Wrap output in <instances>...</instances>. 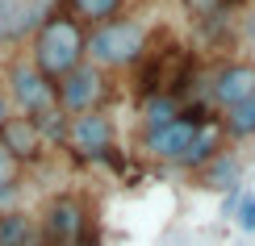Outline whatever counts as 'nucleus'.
<instances>
[{
    "instance_id": "1",
    "label": "nucleus",
    "mask_w": 255,
    "mask_h": 246,
    "mask_svg": "<svg viewBox=\"0 0 255 246\" xmlns=\"http://www.w3.org/2000/svg\"><path fill=\"white\" fill-rule=\"evenodd\" d=\"M84 59H88V34H84V25L67 13H50L34 34V67L50 83H59Z\"/></svg>"
},
{
    "instance_id": "2",
    "label": "nucleus",
    "mask_w": 255,
    "mask_h": 246,
    "mask_svg": "<svg viewBox=\"0 0 255 246\" xmlns=\"http://www.w3.org/2000/svg\"><path fill=\"white\" fill-rule=\"evenodd\" d=\"M146 46H151V34H146L142 21L113 17V21H105V25H92V34H88V63L101 67V71H122V67L142 63Z\"/></svg>"
},
{
    "instance_id": "3",
    "label": "nucleus",
    "mask_w": 255,
    "mask_h": 246,
    "mask_svg": "<svg viewBox=\"0 0 255 246\" xmlns=\"http://www.w3.org/2000/svg\"><path fill=\"white\" fill-rule=\"evenodd\" d=\"M201 113H205V104H184V113H180V117H172L167 125L142 134V151L151 155V159H159V163H172V167H176L180 159H184L188 142H193L197 125L205 121Z\"/></svg>"
},
{
    "instance_id": "4",
    "label": "nucleus",
    "mask_w": 255,
    "mask_h": 246,
    "mask_svg": "<svg viewBox=\"0 0 255 246\" xmlns=\"http://www.w3.org/2000/svg\"><path fill=\"white\" fill-rule=\"evenodd\" d=\"M105 92H109V88H105V71L92 67V63H80L76 71H67V76L55 83V100H59V109L67 113V117H80V113L101 109Z\"/></svg>"
},
{
    "instance_id": "5",
    "label": "nucleus",
    "mask_w": 255,
    "mask_h": 246,
    "mask_svg": "<svg viewBox=\"0 0 255 246\" xmlns=\"http://www.w3.org/2000/svg\"><path fill=\"white\" fill-rule=\"evenodd\" d=\"M67 146L80 159H101L105 151H113V117L105 109L71 117L67 121Z\"/></svg>"
},
{
    "instance_id": "6",
    "label": "nucleus",
    "mask_w": 255,
    "mask_h": 246,
    "mask_svg": "<svg viewBox=\"0 0 255 246\" xmlns=\"http://www.w3.org/2000/svg\"><path fill=\"white\" fill-rule=\"evenodd\" d=\"M8 92H13V100H17L29 117H38V113H46V109H59L55 83L42 76L34 63H17V67L8 71Z\"/></svg>"
},
{
    "instance_id": "7",
    "label": "nucleus",
    "mask_w": 255,
    "mask_h": 246,
    "mask_svg": "<svg viewBox=\"0 0 255 246\" xmlns=\"http://www.w3.org/2000/svg\"><path fill=\"white\" fill-rule=\"evenodd\" d=\"M251 92H255V63L251 59L226 63V67H218L214 80H209V104H214L218 113H226L230 104L247 100Z\"/></svg>"
},
{
    "instance_id": "8",
    "label": "nucleus",
    "mask_w": 255,
    "mask_h": 246,
    "mask_svg": "<svg viewBox=\"0 0 255 246\" xmlns=\"http://www.w3.org/2000/svg\"><path fill=\"white\" fill-rule=\"evenodd\" d=\"M84 230H88V209H84L76 196L50 200V209H46V238H50V246H76V242H84Z\"/></svg>"
},
{
    "instance_id": "9",
    "label": "nucleus",
    "mask_w": 255,
    "mask_h": 246,
    "mask_svg": "<svg viewBox=\"0 0 255 246\" xmlns=\"http://www.w3.org/2000/svg\"><path fill=\"white\" fill-rule=\"evenodd\" d=\"M55 0H0V42H17L38 34V25L50 17Z\"/></svg>"
},
{
    "instance_id": "10",
    "label": "nucleus",
    "mask_w": 255,
    "mask_h": 246,
    "mask_svg": "<svg viewBox=\"0 0 255 246\" xmlns=\"http://www.w3.org/2000/svg\"><path fill=\"white\" fill-rule=\"evenodd\" d=\"M222 142H226V130H222V121H218V117H205V121L197 125V134H193V142H188L184 159H180L176 167H184V171H201L214 155H222Z\"/></svg>"
},
{
    "instance_id": "11",
    "label": "nucleus",
    "mask_w": 255,
    "mask_h": 246,
    "mask_svg": "<svg viewBox=\"0 0 255 246\" xmlns=\"http://www.w3.org/2000/svg\"><path fill=\"white\" fill-rule=\"evenodd\" d=\"M0 146H4L17 163L21 159H38L42 155V134H38L34 117H8V121L0 125Z\"/></svg>"
},
{
    "instance_id": "12",
    "label": "nucleus",
    "mask_w": 255,
    "mask_h": 246,
    "mask_svg": "<svg viewBox=\"0 0 255 246\" xmlns=\"http://www.w3.org/2000/svg\"><path fill=\"white\" fill-rule=\"evenodd\" d=\"M197 175H201V184H205V188H214V192H230V188H239V184H243V163H239V155L222 151V155L209 159V163L201 167Z\"/></svg>"
},
{
    "instance_id": "13",
    "label": "nucleus",
    "mask_w": 255,
    "mask_h": 246,
    "mask_svg": "<svg viewBox=\"0 0 255 246\" xmlns=\"http://www.w3.org/2000/svg\"><path fill=\"white\" fill-rule=\"evenodd\" d=\"M184 113V104H180V96L172 92H155V96H142V109H138V117H142V130H159V125H167L172 117Z\"/></svg>"
},
{
    "instance_id": "14",
    "label": "nucleus",
    "mask_w": 255,
    "mask_h": 246,
    "mask_svg": "<svg viewBox=\"0 0 255 246\" xmlns=\"http://www.w3.org/2000/svg\"><path fill=\"white\" fill-rule=\"evenodd\" d=\"M222 130H226V138H235V142H247V138H255V92L247 96V100L230 104L226 113L218 117Z\"/></svg>"
},
{
    "instance_id": "15",
    "label": "nucleus",
    "mask_w": 255,
    "mask_h": 246,
    "mask_svg": "<svg viewBox=\"0 0 255 246\" xmlns=\"http://www.w3.org/2000/svg\"><path fill=\"white\" fill-rule=\"evenodd\" d=\"M67 17H76L80 25H105L122 13V0H63Z\"/></svg>"
},
{
    "instance_id": "16",
    "label": "nucleus",
    "mask_w": 255,
    "mask_h": 246,
    "mask_svg": "<svg viewBox=\"0 0 255 246\" xmlns=\"http://www.w3.org/2000/svg\"><path fill=\"white\" fill-rule=\"evenodd\" d=\"M38 230L25 213H0V246H34Z\"/></svg>"
},
{
    "instance_id": "17",
    "label": "nucleus",
    "mask_w": 255,
    "mask_h": 246,
    "mask_svg": "<svg viewBox=\"0 0 255 246\" xmlns=\"http://www.w3.org/2000/svg\"><path fill=\"white\" fill-rule=\"evenodd\" d=\"M235 221H239L243 234H255V192H243V205L235 213Z\"/></svg>"
},
{
    "instance_id": "18",
    "label": "nucleus",
    "mask_w": 255,
    "mask_h": 246,
    "mask_svg": "<svg viewBox=\"0 0 255 246\" xmlns=\"http://www.w3.org/2000/svg\"><path fill=\"white\" fill-rule=\"evenodd\" d=\"M17 184V159L4 151V146H0V192L4 188H13Z\"/></svg>"
},
{
    "instance_id": "19",
    "label": "nucleus",
    "mask_w": 255,
    "mask_h": 246,
    "mask_svg": "<svg viewBox=\"0 0 255 246\" xmlns=\"http://www.w3.org/2000/svg\"><path fill=\"white\" fill-rule=\"evenodd\" d=\"M8 121V96H0V125Z\"/></svg>"
},
{
    "instance_id": "20",
    "label": "nucleus",
    "mask_w": 255,
    "mask_h": 246,
    "mask_svg": "<svg viewBox=\"0 0 255 246\" xmlns=\"http://www.w3.org/2000/svg\"><path fill=\"white\" fill-rule=\"evenodd\" d=\"M76 246H97V242H76Z\"/></svg>"
},
{
    "instance_id": "21",
    "label": "nucleus",
    "mask_w": 255,
    "mask_h": 246,
    "mask_svg": "<svg viewBox=\"0 0 255 246\" xmlns=\"http://www.w3.org/2000/svg\"><path fill=\"white\" fill-rule=\"evenodd\" d=\"M251 4H255V0H251Z\"/></svg>"
}]
</instances>
